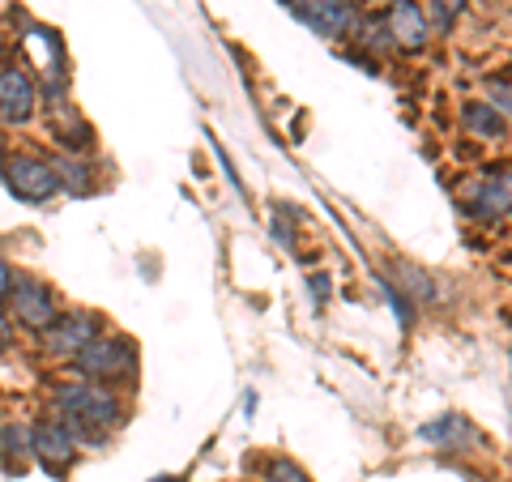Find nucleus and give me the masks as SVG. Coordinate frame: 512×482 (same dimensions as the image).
Segmentation results:
<instances>
[{
  "label": "nucleus",
  "instance_id": "9d476101",
  "mask_svg": "<svg viewBox=\"0 0 512 482\" xmlns=\"http://www.w3.org/2000/svg\"><path fill=\"white\" fill-rule=\"evenodd\" d=\"M474 210L478 214H504L508 210V175H487L483 180V192H478V201H474Z\"/></svg>",
  "mask_w": 512,
  "mask_h": 482
},
{
  "label": "nucleus",
  "instance_id": "6e6552de",
  "mask_svg": "<svg viewBox=\"0 0 512 482\" xmlns=\"http://www.w3.org/2000/svg\"><path fill=\"white\" fill-rule=\"evenodd\" d=\"M30 448L39 453V461L47 470H64V465H73V457H77V444L60 423H43V427L30 431Z\"/></svg>",
  "mask_w": 512,
  "mask_h": 482
},
{
  "label": "nucleus",
  "instance_id": "1a4fd4ad",
  "mask_svg": "<svg viewBox=\"0 0 512 482\" xmlns=\"http://www.w3.org/2000/svg\"><path fill=\"white\" fill-rule=\"evenodd\" d=\"M389 39H397L402 47H423L427 43V18L419 13V5L397 0V9L389 13Z\"/></svg>",
  "mask_w": 512,
  "mask_h": 482
},
{
  "label": "nucleus",
  "instance_id": "f03ea898",
  "mask_svg": "<svg viewBox=\"0 0 512 482\" xmlns=\"http://www.w3.org/2000/svg\"><path fill=\"white\" fill-rule=\"evenodd\" d=\"M77 372H86L94 380H120V376H133L137 372V350L128 337H94V342L82 350V355H73Z\"/></svg>",
  "mask_w": 512,
  "mask_h": 482
},
{
  "label": "nucleus",
  "instance_id": "7ed1b4c3",
  "mask_svg": "<svg viewBox=\"0 0 512 482\" xmlns=\"http://www.w3.org/2000/svg\"><path fill=\"white\" fill-rule=\"evenodd\" d=\"M9 175V188L18 192L22 201H47L52 192H60V175L47 158H35V154H18L13 163L5 167Z\"/></svg>",
  "mask_w": 512,
  "mask_h": 482
},
{
  "label": "nucleus",
  "instance_id": "dca6fc26",
  "mask_svg": "<svg viewBox=\"0 0 512 482\" xmlns=\"http://www.w3.org/2000/svg\"><path fill=\"white\" fill-rule=\"evenodd\" d=\"M312 295H316V303L329 295V282H325V273H312Z\"/></svg>",
  "mask_w": 512,
  "mask_h": 482
},
{
  "label": "nucleus",
  "instance_id": "f8f14e48",
  "mask_svg": "<svg viewBox=\"0 0 512 482\" xmlns=\"http://www.w3.org/2000/svg\"><path fill=\"white\" fill-rule=\"evenodd\" d=\"M466 124L478 128V133H487V137H500L504 133V116L495 107H466Z\"/></svg>",
  "mask_w": 512,
  "mask_h": 482
},
{
  "label": "nucleus",
  "instance_id": "6ab92c4d",
  "mask_svg": "<svg viewBox=\"0 0 512 482\" xmlns=\"http://www.w3.org/2000/svg\"><path fill=\"white\" fill-rule=\"evenodd\" d=\"M154 482H175V478H154Z\"/></svg>",
  "mask_w": 512,
  "mask_h": 482
},
{
  "label": "nucleus",
  "instance_id": "f257e3e1",
  "mask_svg": "<svg viewBox=\"0 0 512 482\" xmlns=\"http://www.w3.org/2000/svg\"><path fill=\"white\" fill-rule=\"evenodd\" d=\"M56 406H60V414H69V419L82 423V427H107V423L120 419L116 393H107L103 384H94V380L60 384V389H56Z\"/></svg>",
  "mask_w": 512,
  "mask_h": 482
},
{
  "label": "nucleus",
  "instance_id": "a211bd4d",
  "mask_svg": "<svg viewBox=\"0 0 512 482\" xmlns=\"http://www.w3.org/2000/svg\"><path fill=\"white\" fill-rule=\"evenodd\" d=\"M0 346H9V325L5 320H0Z\"/></svg>",
  "mask_w": 512,
  "mask_h": 482
},
{
  "label": "nucleus",
  "instance_id": "9b49d317",
  "mask_svg": "<svg viewBox=\"0 0 512 482\" xmlns=\"http://www.w3.org/2000/svg\"><path fill=\"white\" fill-rule=\"evenodd\" d=\"M466 431H470V427H466V419H461V414H448V419L423 427L419 436H423V440H431V444H444V440H461Z\"/></svg>",
  "mask_w": 512,
  "mask_h": 482
},
{
  "label": "nucleus",
  "instance_id": "20e7f679",
  "mask_svg": "<svg viewBox=\"0 0 512 482\" xmlns=\"http://www.w3.org/2000/svg\"><path fill=\"white\" fill-rule=\"evenodd\" d=\"M13 312H18V320L26 329H39V333L52 329L60 320L52 291H47L43 282H35V278H22L18 286H13Z\"/></svg>",
  "mask_w": 512,
  "mask_h": 482
},
{
  "label": "nucleus",
  "instance_id": "0eeeda50",
  "mask_svg": "<svg viewBox=\"0 0 512 482\" xmlns=\"http://www.w3.org/2000/svg\"><path fill=\"white\" fill-rule=\"evenodd\" d=\"M52 350L56 355H82V350L94 342V333H99V316L94 312H69V316H60L52 329Z\"/></svg>",
  "mask_w": 512,
  "mask_h": 482
},
{
  "label": "nucleus",
  "instance_id": "39448f33",
  "mask_svg": "<svg viewBox=\"0 0 512 482\" xmlns=\"http://www.w3.org/2000/svg\"><path fill=\"white\" fill-rule=\"evenodd\" d=\"M30 111H35V82H30V73L18 69V64L0 69V120L22 124Z\"/></svg>",
  "mask_w": 512,
  "mask_h": 482
},
{
  "label": "nucleus",
  "instance_id": "ddd939ff",
  "mask_svg": "<svg viewBox=\"0 0 512 482\" xmlns=\"http://www.w3.org/2000/svg\"><path fill=\"white\" fill-rule=\"evenodd\" d=\"M265 478H269V482H308V474H303L295 461H286V457L269 461V465H265Z\"/></svg>",
  "mask_w": 512,
  "mask_h": 482
},
{
  "label": "nucleus",
  "instance_id": "2eb2a0df",
  "mask_svg": "<svg viewBox=\"0 0 512 482\" xmlns=\"http://www.w3.org/2000/svg\"><path fill=\"white\" fill-rule=\"evenodd\" d=\"M461 5H466V0H436V18H440V26H448L461 13Z\"/></svg>",
  "mask_w": 512,
  "mask_h": 482
},
{
  "label": "nucleus",
  "instance_id": "4468645a",
  "mask_svg": "<svg viewBox=\"0 0 512 482\" xmlns=\"http://www.w3.org/2000/svg\"><path fill=\"white\" fill-rule=\"evenodd\" d=\"M402 282H406L410 291H414V299H431V282L423 278L419 269H406V278H402Z\"/></svg>",
  "mask_w": 512,
  "mask_h": 482
},
{
  "label": "nucleus",
  "instance_id": "f3484780",
  "mask_svg": "<svg viewBox=\"0 0 512 482\" xmlns=\"http://www.w3.org/2000/svg\"><path fill=\"white\" fill-rule=\"evenodd\" d=\"M13 291V273H9V265L5 261H0V299H5Z\"/></svg>",
  "mask_w": 512,
  "mask_h": 482
},
{
  "label": "nucleus",
  "instance_id": "423d86ee",
  "mask_svg": "<svg viewBox=\"0 0 512 482\" xmlns=\"http://www.w3.org/2000/svg\"><path fill=\"white\" fill-rule=\"evenodd\" d=\"M303 22H308L316 35H325V39H333V35H342V30L355 22V13H350V5L346 0H286Z\"/></svg>",
  "mask_w": 512,
  "mask_h": 482
}]
</instances>
